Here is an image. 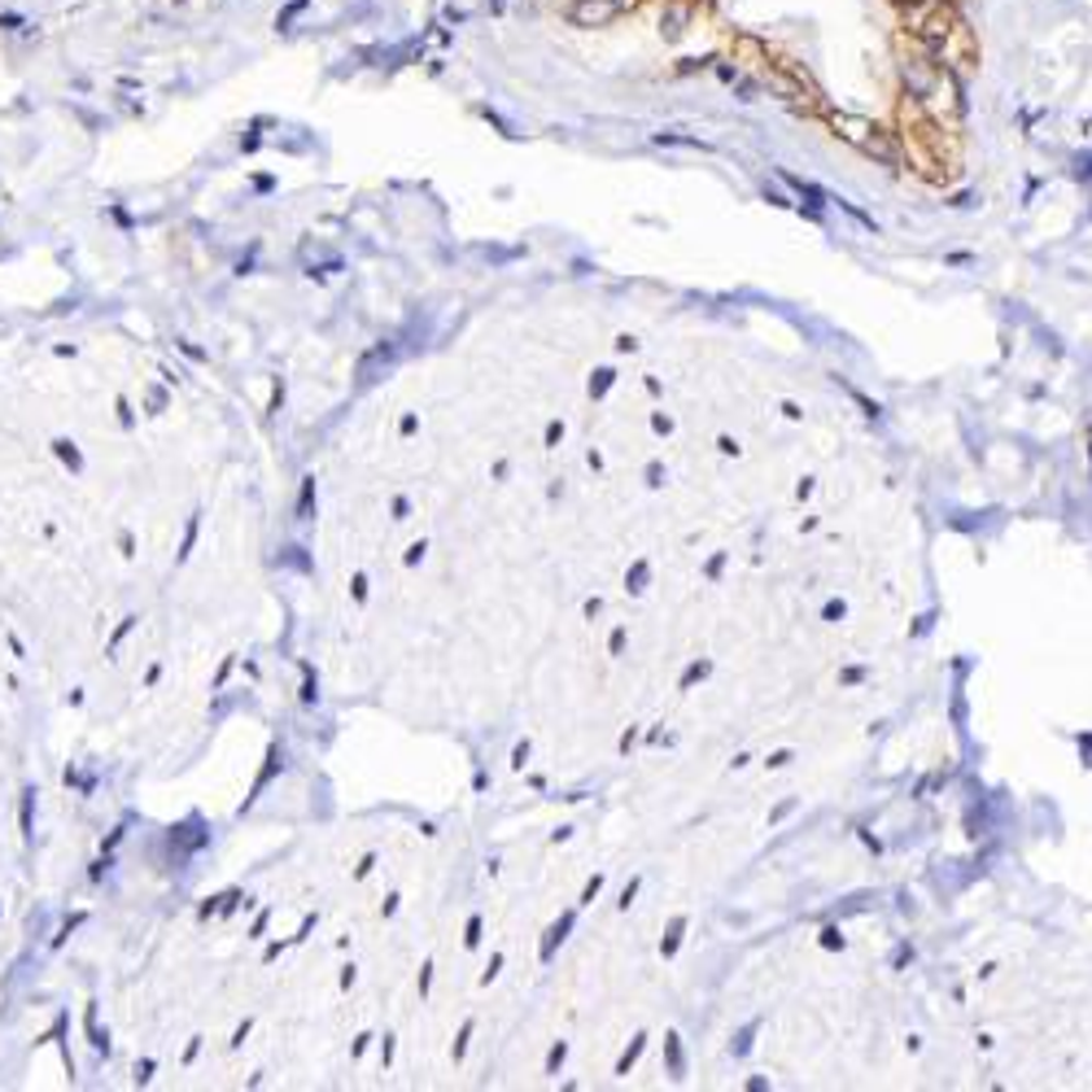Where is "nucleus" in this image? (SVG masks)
<instances>
[{
	"label": "nucleus",
	"instance_id": "f257e3e1",
	"mask_svg": "<svg viewBox=\"0 0 1092 1092\" xmlns=\"http://www.w3.org/2000/svg\"><path fill=\"white\" fill-rule=\"evenodd\" d=\"M957 18L961 14H957L953 0H914V5L901 10V27L909 36H918L922 44H931V49H940L948 40V31L957 27Z\"/></svg>",
	"mask_w": 1092,
	"mask_h": 1092
},
{
	"label": "nucleus",
	"instance_id": "f03ea898",
	"mask_svg": "<svg viewBox=\"0 0 1092 1092\" xmlns=\"http://www.w3.org/2000/svg\"><path fill=\"white\" fill-rule=\"evenodd\" d=\"M638 5V0H569V23L573 27H612L621 14H629Z\"/></svg>",
	"mask_w": 1092,
	"mask_h": 1092
},
{
	"label": "nucleus",
	"instance_id": "7ed1b4c3",
	"mask_svg": "<svg viewBox=\"0 0 1092 1092\" xmlns=\"http://www.w3.org/2000/svg\"><path fill=\"white\" fill-rule=\"evenodd\" d=\"M905 5H914V0H892V10H896V14H901Z\"/></svg>",
	"mask_w": 1092,
	"mask_h": 1092
}]
</instances>
